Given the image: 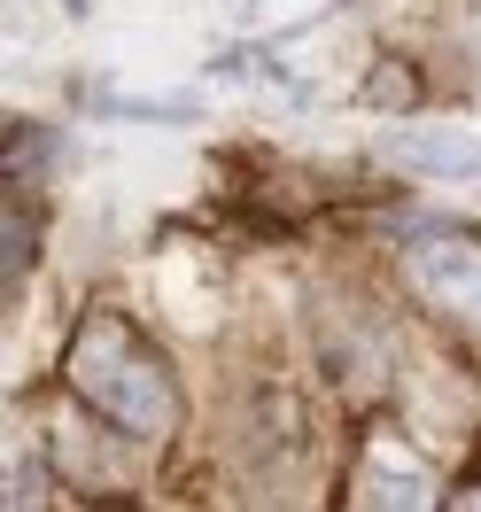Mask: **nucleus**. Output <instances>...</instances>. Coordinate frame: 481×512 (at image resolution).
<instances>
[{"instance_id":"obj_1","label":"nucleus","mask_w":481,"mask_h":512,"mask_svg":"<svg viewBox=\"0 0 481 512\" xmlns=\"http://www.w3.org/2000/svg\"><path fill=\"white\" fill-rule=\"evenodd\" d=\"M63 381L70 396L86 404L94 419H109L117 435L132 443H163L171 435V419H179V381H171V365H163L125 319H86L78 326V342L63 357Z\"/></svg>"},{"instance_id":"obj_7","label":"nucleus","mask_w":481,"mask_h":512,"mask_svg":"<svg viewBox=\"0 0 481 512\" xmlns=\"http://www.w3.org/2000/svg\"><path fill=\"white\" fill-rule=\"evenodd\" d=\"M63 8H70V16H86V8H94V0H63Z\"/></svg>"},{"instance_id":"obj_3","label":"nucleus","mask_w":481,"mask_h":512,"mask_svg":"<svg viewBox=\"0 0 481 512\" xmlns=\"http://www.w3.org/2000/svg\"><path fill=\"white\" fill-rule=\"evenodd\" d=\"M381 163L412 171V179H481V140L458 125H388Z\"/></svg>"},{"instance_id":"obj_4","label":"nucleus","mask_w":481,"mask_h":512,"mask_svg":"<svg viewBox=\"0 0 481 512\" xmlns=\"http://www.w3.org/2000/svg\"><path fill=\"white\" fill-rule=\"evenodd\" d=\"M32 256H39V210L32 202H8V225H0V272H8V288L32 272Z\"/></svg>"},{"instance_id":"obj_5","label":"nucleus","mask_w":481,"mask_h":512,"mask_svg":"<svg viewBox=\"0 0 481 512\" xmlns=\"http://www.w3.org/2000/svg\"><path fill=\"white\" fill-rule=\"evenodd\" d=\"M55 163V132L47 125H16L8 132V171H47Z\"/></svg>"},{"instance_id":"obj_2","label":"nucleus","mask_w":481,"mask_h":512,"mask_svg":"<svg viewBox=\"0 0 481 512\" xmlns=\"http://www.w3.org/2000/svg\"><path fill=\"white\" fill-rule=\"evenodd\" d=\"M404 272H412V288L427 295L450 326L481 334V233L474 225H427V233H412Z\"/></svg>"},{"instance_id":"obj_6","label":"nucleus","mask_w":481,"mask_h":512,"mask_svg":"<svg viewBox=\"0 0 481 512\" xmlns=\"http://www.w3.org/2000/svg\"><path fill=\"white\" fill-rule=\"evenodd\" d=\"M39 497H47V481H39V458H16V466H8V512L39 505Z\"/></svg>"}]
</instances>
